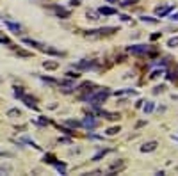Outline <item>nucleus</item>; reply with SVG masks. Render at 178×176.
<instances>
[{"mask_svg": "<svg viewBox=\"0 0 178 176\" xmlns=\"http://www.w3.org/2000/svg\"><path fill=\"white\" fill-rule=\"evenodd\" d=\"M100 14H103V16L116 14V9H110V7H102V9H100Z\"/></svg>", "mask_w": 178, "mask_h": 176, "instance_id": "5", "label": "nucleus"}, {"mask_svg": "<svg viewBox=\"0 0 178 176\" xmlns=\"http://www.w3.org/2000/svg\"><path fill=\"white\" fill-rule=\"evenodd\" d=\"M55 11H57V16H61V18H70V11H64V9H61V7H55Z\"/></svg>", "mask_w": 178, "mask_h": 176, "instance_id": "6", "label": "nucleus"}, {"mask_svg": "<svg viewBox=\"0 0 178 176\" xmlns=\"http://www.w3.org/2000/svg\"><path fill=\"white\" fill-rule=\"evenodd\" d=\"M68 125H70V126H78L80 123H77V121H68Z\"/></svg>", "mask_w": 178, "mask_h": 176, "instance_id": "19", "label": "nucleus"}, {"mask_svg": "<svg viewBox=\"0 0 178 176\" xmlns=\"http://www.w3.org/2000/svg\"><path fill=\"white\" fill-rule=\"evenodd\" d=\"M7 116H20V110L18 109H12V110L7 112Z\"/></svg>", "mask_w": 178, "mask_h": 176, "instance_id": "14", "label": "nucleus"}, {"mask_svg": "<svg viewBox=\"0 0 178 176\" xmlns=\"http://www.w3.org/2000/svg\"><path fill=\"white\" fill-rule=\"evenodd\" d=\"M43 66H45V70H55V68H59V62H48L47 60Z\"/></svg>", "mask_w": 178, "mask_h": 176, "instance_id": "9", "label": "nucleus"}, {"mask_svg": "<svg viewBox=\"0 0 178 176\" xmlns=\"http://www.w3.org/2000/svg\"><path fill=\"white\" fill-rule=\"evenodd\" d=\"M0 43H2V45H11V41L7 37H0Z\"/></svg>", "mask_w": 178, "mask_h": 176, "instance_id": "16", "label": "nucleus"}, {"mask_svg": "<svg viewBox=\"0 0 178 176\" xmlns=\"http://www.w3.org/2000/svg\"><path fill=\"white\" fill-rule=\"evenodd\" d=\"M132 53H137V55H141V53H146L148 52V46H144V45H135V46H130L128 48Z\"/></svg>", "mask_w": 178, "mask_h": 176, "instance_id": "3", "label": "nucleus"}, {"mask_svg": "<svg viewBox=\"0 0 178 176\" xmlns=\"http://www.w3.org/2000/svg\"><path fill=\"white\" fill-rule=\"evenodd\" d=\"M95 64L93 62H78V68H84V70H85V68H93Z\"/></svg>", "mask_w": 178, "mask_h": 176, "instance_id": "12", "label": "nucleus"}, {"mask_svg": "<svg viewBox=\"0 0 178 176\" xmlns=\"http://www.w3.org/2000/svg\"><path fill=\"white\" fill-rule=\"evenodd\" d=\"M23 87H14V96L16 98H20V100H22V96H23Z\"/></svg>", "mask_w": 178, "mask_h": 176, "instance_id": "10", "label": "nucleus"}, {"mask_svg": "<svg viewBox=\"0 0 178 176\" xmlns=\"http://www.w3.org/2000/svg\"><path fill=\"white\" fill-rule=\"evenodd\" d=\"M16 53H18V55H22V57H29V55H30V53L23 52V50H20V52H16Z\"/></svg>", "mask_w": 178, "mask_h": 176, "instance_id": "17", "label": "nucleus"}, {"mask_svg": "<svg viewBox=\"0 0 178 176\" xmlns=\"http://www.w3.org/2000/svg\"><path fill=\"white\" fill-rule=\"evenodd\" d=\"M22 101L27 107H30V109H37V105H36V98H32V96H29V94H23L22 96Z\"/></svg>", "mask_w": 178, "mask_h": 176, "instance_id": "2", "label": "nucleus"}, {"mask_svg": "<svg viewBox=\"0 0 178 176\" xmlns=\"http://www.w3.org/2000/svg\"><path fill=\"white\" fill-rule=\"evenodd\" d=\"M178 45V37H171L167 41V46H176Z\"/></svg>", "mask_w": 178, "mask_h": 176, "instance_id": "11", "label": "nucleus"}, {"mask_svg": "<svg viewBox=\"0 0 178 176\" xmlns=\"http://www.w3.org/2000/svg\"><path fill=\"white\" fill-rule=\"evenodd\" d=\"M155 148H157V143H148L141 148V151H151V150H155Z\"/></svg>", "mask_w": 178, "mask_h": 176, "instance_id": "7", "label": "nucleus"}, {"mask_svg": "<svg viewBox=\"0 0 178 176\" xmlns=\"http://www.w3.org/2000/svg\"><path fill=\"white\" fill-rule=\"evenodd\" d=\"M37 125H48L47 119H37Z\"/></svg>", "mask_w": 178, "mask_h": 176, "instance_id": "18", "label": "nucleus"}, {"mask_svg": "<svg viewBox=\"0 0 178 176\" xmlns=\"http://www.w3.org/2000/svg\"><path fill=\"white\" fill-rule=\"evenodd\" d=\"M5 25L9 27V29L12 30V32H16V34H20V30H22V27H20L18 23H12V22H5Z\"/></svg>", "mask_w": 178, "mask_h": 176, "instance_id": "4", "label": "nucleus"}, {"mask_svg": "<svg viewBox=\"0 0 178 176\" xmlns=\"http://www.w3.org/2000/svg\"><path fill=\"white\" fill-rule=\"evenodd\" d=\"M84 125H85V126H89V128H93V126H96V121L89 116L87 119H84Z\"/></svg>", "mask_w": 178, "mask_h": 176, "instance_id": "8", "label": "nucleus"}, {"mask_svg": "<svg viewBox=\"0 0 178 176\" xmlns=\"http://www.w3.org/2000/svg\"><path fill=\"white\" fill-rule=\"evenodd\" d=\"M107 96H109V91L107 89H102V91H98V93L89 94L87 100H89L91 105H100V103H103V101L107 100Z\"/></svg>", "mask_w": 178, "mask_h": 176, "instance_id": "1", "label": "nucleus"}, {"mask_svg": "<svg viewBox=\"0 0 178 176\" xmlns=\"http://www.w3.org/2000/svg\"><path fill=\"white\" fill-rule=\"evenodd\" d=\"M151 110H153V103H148L144 107V112H151Z\"/></svg>", "mask_w": 178, "mask_h": 176, "instance_id": "15", "label": "nucleus"}, {"mask_svg": "<svg viewBox=\"0 0 178 176\" xmlns=\"http://www.w3.org/2000/svg\"><path fill=\"white\" fill-rule=\"evenodd\" d=\"M109 2H116V0H109Z\"/></svg>", "mask_w": 178, "mask_h": 176, "instance_id": "20", "label": "nucleus"}, {"mask_svg": "<svg viewBox=\"0 0 178 176\" xmlns=\"http://www.w3.org/2000/svg\"><path fill=\"white\" fill-rule=\"evenodd\" d=\"M118 132H120V126H118V128H109V130H107L109 135H114V133H118Z\"/></svg>", "mask_w": 178, "mask_h": 176, "instance_id": "13", "label": "nucleus"}]
</instances>
